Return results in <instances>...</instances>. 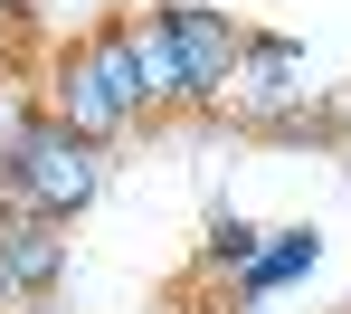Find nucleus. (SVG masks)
<instances>
[{"instance_id": "1", "label": "nucleus", "mask_w": 351, "mask_h": 314, "mask_svg": "<svg viewBox=\"0 0 351 314\" xmlns=\"http://www.w3.org/2000/svg\"><path fill=\"white\" fill-rule=\"evenodd\" d=\"M48 115H58L66 133H86V143H105V153L152 115V105H143V67H133V10H123V19H95L86 38L58 48V67H48Z\"/></svg>"}, {"instance_id": "2", "label": "nucleus", "mask_w": 351, "mask_h": 314, "mask_svg": "<svg viewBox=\"0 0 351 314\" xmlns=\"http://www.w3.org/2000/svg\"><path fill=\"white\" fill-rule=\"evenodd\" d=\"M105 172H114V153L86 143V133H66L58 115L29 133V153H19V190H29V210H48V219L95 210V200H105Z\"/></svg>"}, {"instance_id": "3", "label": "nucleus", "mask_w": 351, "mask_h": 314, "mask_svg": "<svg viewBox=\"0 0 351 314\" xmlns=\"http://www.w3.org/2000/svg\"><path fill=\"white\" fill-rule=\"evenodd\" d=\"M294 115H313L304 48H294V38H276V29H247V58H237V86H228V124H247V133H285Z\"/></svg>"}, {"instance_id": "4", "label": "nucleus", "mask_w": 351, "mask_h": 314, "mask_svg": "<svg viewBox=\"0 0 351 314\" xmlns=\"http://www.w3.org/2000/svg\"><path fill=\"white\" fill-rule=\"evenodd\" d=\"M162 29H171L180 67H190V115H228V86H237V58H247V29L209 0H162Z\"/></svg>"}, {"instance_id": "5", "label": "nucleus", "mask_w": 351, "mask_h": 314, "mask_svg": "<svg viewBox=\"0 0 351 314\" xmlns=\"http://www.w3.org/2000/svg\"><path fill=\"white\" fill-rule=\"evenodd\" d=\"M0 276H10L19 305H48L58 276H66V219H48V210H0Z\"/></svg>"}, {"instance_id": "6", "label": "nucleus", "mask_w": 351, "mask_h": 314, "mask_svg": "<svg viewBox=\"0 0 351 314\" xmlns=\"http://www.w3.org/2000/svg\"><path fill=\"white\" fill-rule=\"evenodd\" d=\"M313 267H323V229H304V219H294V229H266L256 267L237 276L228 295H237V305H266V295H285L294 276H313Z\"/></svg>"}, {"instance_id": "7", "label": "nucleus", "mask_w": 351, "mask_h": 314, "mask_svg": "<svg viewBox=\"0 0 351 314\" xmlns=\"http://www.w3.org/2000/svg\"><path fill=\"white\" fill-rule=\"evenodd\" d=\"M133 67H143V105L152 115H190V67H180L162 10H133Z\"/></svg>"}, {"instance_id": "8", "label": "nucleus", "mask_w": 351, "mask_h": 314, "mask_svg": "<svg viewBox=\"0 0 351 314\" xmlns=\"http://www.w3.org/2000/svg\"><path fill=\"white\" fill-rule=\"evenodd\" d=\"M256 248H266V229L256 219H237V210H209V229H199V276H247L256 267Z\"/></svg>"}, {"instance_id": "9", "label": "nucleus", "mask_w": 351, "mask_h": 314, "mask_svg": "<svg viewBox=\"0 0 351 314\" xmlns=\"http://www.w3.org/2000/svg\"><path fill=\"white\" fill-rule=\"evenodd\" d=\"M38 124H48V86H29V76L10 67V76H0V162H19Z\"/></svg>"}, {"instance_id": "10", "label": "nucleus", "mask_w": 351, "mask_h": 314, "mask_svg": "<svg viewBox=\"0 0 351 314\" xmlns=\"http://www.w3.org/2000/svg\"><path fill=\"white\" fill-rule=\"evenodd\" d=\"M0 314H29V305H19V295H10V276H0Z\"/></svg>"}, {"instance_id": "11", "label": "nucleus", "mask_w": 351, "mask_h": 314, "mask_svg": "<svg viewBox=\"0 0 351 314\" xmlns=\"http://www.w3.org/2000/svg\"><path fill=\"white\" fill-rule=\"evenodd\" d=\"M0 76H10V38H0Z\"/></svg>"}]
</instances>
